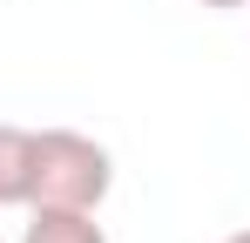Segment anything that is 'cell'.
Wrapping results in <instances>:
<instances>
[{"mask_svg": "<svg viewBox=\"0 0 250 243\" xmlns=\"http://www.w3.org/2000/svg\"><path fill=\"white\" fill-rule=\"evenodd\" d=\"M115 156L82 128H34V202L27 209H102Z\"/></svg>", "mask_w": 250, "mask_h": 243, "instance_id": "6da1fadb", "label": "cell"}, {"mask_svg": "<svg viewBox=\"0 0 250 243\" xmlns=\"http://www.w3.org/2000/svg\"><path fill=\"white\" fill-rule=\"evenodd\" d=\"M34 202V128L0 122V209Z\"/></svg>", "mask_w": 250, "mask_h": 243, "instance_id": "7a4b0ae2", "label": "cell"}, {"mask_svg": "<svg viewBox=\"0 0 250 243\" xmlns=\"http://www.w3.org/2000/svg\"><path fill=\"white\" fill-rule=\"evenodd\" d=\"M21 243H108V230L95 223V209H34Z\"/></svg>", "mask_w": 250, "mask_h": 243, "instance_id": "3957f363", "label": "cell"}, {"mask_svg": "<svg viewBox=\"0 0 250 243\" xmlns=\"http://www.w3.org/2000/svg\"><path fill=\"white\" fill-rule=\"evenodd\" d=\"M196 7H216V14H230V7H250V0H196Z\"/></svg>", "mask_w": 250, "mask_h": 243, "instance_id": "277c9868", "label": "cell"}, {"mask_svg": "<svg viewBox=\"0 0 250 243\" xmlns=\"http://www.w3.org/2000/svg\"><path fill=\"white\" fill-rule=\"evenodd\" d=\"M223 243H250V230H230V237H223Z\"/></svg>", "mask_w": 250, "mask_h": 243, "instance_id": "5b68a950", "label": "cell"}, {"mask_svg": "<svg viewBox=\"0 0 250 243\" xmlns=\"http://www.w3.org/2000/svg\"><path fill=\"white\" fill-rule=\"evenodd\" d=\"M0 243H7V237H0Z\"/></svg>", "mask_w": 250, "mask_h": 243, "instance_id": "8992f818", "label": "cell"}]
</instances>
